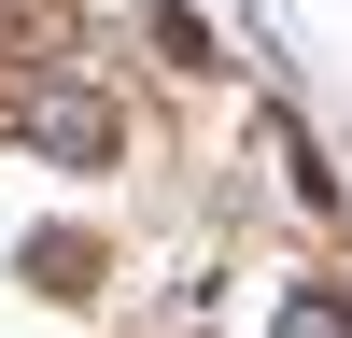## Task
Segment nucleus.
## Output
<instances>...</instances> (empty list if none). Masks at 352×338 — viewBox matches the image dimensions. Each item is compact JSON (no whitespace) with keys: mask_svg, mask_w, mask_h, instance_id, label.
<instances>
[{"mask_svg":"<svg viewBox=\"0 0 352 338\" xmlns=\"http://www.w3.org/2000/svg\"><path fill=\"white\" fill-rule=\"evenodd\" d=\"M43 141H56V155H113V113L99 99H43Z\"/></svg>","mask_w":352,"mask_h":338,"instance_id":"f257e3e1","label":"nucleus"},{"mask_svg":"<svg viewBox=\"0 0 352 338\" xmlns=\"http://www.w3.org/2000/svg\"><path fill=\"white\" fill-rule=\"evenodd\" d=\"M282 338H352V296H324V282H310V296L282 310Z\"/></svg>","mask_w":352,"mask_h":338,"instance_id":"f03ea898","label":"nucleus"}]
</instances>
